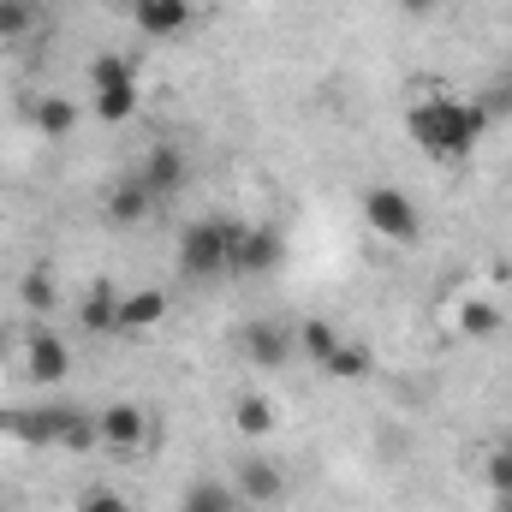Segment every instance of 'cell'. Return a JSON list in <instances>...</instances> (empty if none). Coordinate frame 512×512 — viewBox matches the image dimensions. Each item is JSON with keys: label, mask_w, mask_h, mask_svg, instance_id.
<instances>
[{"label": "cell", "mask_w": 512, "mask_h": 512, "mask_svg": "<svg viewBox=\"0 0 512 512\" xmlns=\"http://www.w3.org/2000/svg\"><path fill=\"white\" fill-rule=\"evenodd\" d=\"M489 131V114L453 90H435V96H417L405 108V137L429 155V161H471L477 143Z\"/></svg>", "instance_id": "obj_1"}, {"label": "cell", "mask_w": 512, "mask_h": 512, "mask_svg": "<svg viewBox=\"0 0 512 512\" xmlns=\"http://www.w3.org/2000/svg\"><path fill=\"white\" fill-rule=\"evenodd\" d=\"M233 245H239V227L233 221H221V215H203V221H191L185 233H179V274L185 280H221V274H233Z\"/></svg>", "instance_id": "obj_2"}, {"label": "cell", "mask_w": 512, "mask_h": 512, "mask_svg": "<svg viewBox=\"0 0 512 512\" xmlns=\"http://www.w3.org/2000/svg\"><path fill=\"white\" fill-rule=\"evenodd\" d=\"M358 215H364V227L376 239H387V245H417L423 239V215H417L411 191H399V185H370L358 197Z\"/></svg>", "instance_id": "obj_3"}, {"label": "cell", "mask_w": 512, "mask_h": 512, "mask_svg": "<svg viewBox=\"0 0 512 512\" xmlns=\"http://www.w3.org/2000/svg\"><path fill=\"white\" fill-rule=\"evenodd\" d=\"M18 364H24V382L42 387V393H54V387L72 382V352H66V340H60V334H48V328L24 334Z\"/></svg>", "instance_id": "obj_4"}, {"label": "cell", "mask_w": 512, "mask_h": 512, "mask_svg": "<svg viewBox=\"0 0 512 512\" xmlns=\"http://www.w3.org/2000/svg\"><path fill=\"white\" fill-rule=\"evenodd\" d=\"M137 179L149 185V197H155V203H173V197L185 191V179H191V161H185V149H179V143H149V149H143V161H137Z\"/></svg>", "instance_id": "obj_5"}, {"label": "cell", "mask_w": 512, "mask_h": 512, "mask_svg": "<svg viewBox=\"0 0 512 512\" xmlns=\"http://www.w3.org/2000/svg\"><path fill=\"white\" fill-rule=\"evenodd\" d=\"M143 441H149V417L131 399H114L108 411H96V447H108V453H143Z\"/></svg>", "instance_id": "obj_6"}, {"label": "cell", "mask_w": 512, "mask_h": 512, "mask_svg": "<svg viewBox=\"0 0 512 512\" xmlns=\"http://www.w3.org/2000/svg\"><path fill=\"white\" fill-rule=\"evenodd\" d=\"M191 18H197V6H191V0H131V24H137L143 36H161V42L185 36V30H191Z\"/></svg>", "instance_id": "obj_7"}, {"label": "cell", "mask_w": 512, "mask_h": 512, "mask_svg": "<svg viewBox=\"0 0 512 512\" xmlns=\"http://www.w3.org/2000/svg\"><path fill=\"white\" fill-rule=\"evenodd\" d=\"M233 489L256 501V507H274L280 495H286V471L274 465V459H262V453H245L239 459V471H233Z\"/></svg>", "instance_id": "obj_8"}, {"label": "cell", "mask_w": 512, "mask_h": 512, "mask_svg": "<svg viewBox=\"0 0 512 512\" xmlns=\"http://www.w3.org/2000/svg\"><path fill=\"white\" fill-rule=\"evenodd\" d=\"M280 233L274 227H239V245H233V274H274L280 268Z\"/></svg>", "instance_id": "obj_9"}, {"label": "cell", "mask_w": 512, "mask_h": 512, "mask_svg": "<svg viewBox=\"0 0 512 512\" xmlns=\"http://www.w3.org/2000/svg\"><path fill=\"white\" fill-rule=\"evenodd\" d=\"M161 203L149 197V185L131 173V179H120L114 191H108V203H102V215H108V227H143L149 215H155Z\"/></svg>", "instance_id": "obj_10"}, {"label": "cell", "mask_w": 512, "mask_h": 512, "mask_svg": "<svg viewBox=\"0 0 512 512\" xmlns=\"http://www.w3.org/2000/svg\"><path fill=\"white\" fill-rule=\"evenodd\" d=\"M292 352H298V334L292 328H280V322H251L245 328V358L262 364V370H280Z\"/></svg>", "instance_id": "obj_11"}, {"label": "cell", "mask_w": 512, "mask_h": 512, "mask_svg": "<svg viewBox=\"0 0 512 512\" xmlns=\"http://www.w3.org/2000/svg\"><path fill=\"white\" fill-rule=\"evenodd\" d=\"M78 322H84L90 334H120V292H114L108 280L84 286V298H78Z\"/></svg>", "instance_id": "obj_12"}, {"label": "cell", "mask_w": 512, "mask_h": 512, "mask_svg": "<svg viewBox=\"0 0 512 512\" xmlns=\"http://www.w3.org/2000/svg\"><path fill=\"white\" fill-rule=\"evenodd\" d=\"M453 322H459V334L465 340H495L501 328H507V310L495 304V298H459V310H453Z\"/></svg>", "instance_id": "obj_13"}, {"label": "cell", "mask_w": 512, "mask_h": 512, "mask_svg": "<svg viewBox=\"0 0 512 512\" xmlns=\"http://www.w3.org/2000/svg\"><path fill=\"white\" fill-rule=\"evenodd\" d=\"M161 322H167V298L155 286L120 292V334H143V328H161Z\"/></svg>", "instance_id": "obj_14"}, {"label": "cell", "mask_w": 512, "mask_h": 512, "mask_svg": "<svg viewBox=\"0 0 512 512\" xmlns=\"http://www.w3.org/2000/svg\"><path fill=\"white\" fill-rule=\"evenodd\" d=\"M137 102H143L137 78H120V84H96V102H90V114H96L102 126H126L131 114H137Z\"/></svg>", "instance_id": "obj_15"}, {"label": "cell", "mask_w": 512, "mask_h": 512, "mask_svg": "<svg viewBox=\"0 0 512 512\" xmlns=\"http://www.w3.org/2000/svg\"><path fill=\"white\" fill-rule=\"evenodd\" d=\"M233 429H239L251 447L268 441V435H274V405H268L262 393H239V399H233Z\"/></svg>", "instance_id": "obj_16"}, {"label": "cell", "mask_w": 512, "mask_h": 512, "mask_svg": "<svg viewBox=\"0 0 512 512\" xmlns=\"http://www.w3.org/2000/svg\"><path fill=\"white\" fill-rule=\"evenodd\" d=\"M179 512H245V495L233 483H191L179 495Z\"/></svg>", "instance_id": "obj_17"}, {"label": "cell", "mask_w": 512, "mask_h": 512, "mask_svg": "<svg viewBox=\"0 0 512 512\" xmlns=\"http://www.w3.org/2000/svg\"><path fill=\"white\" fill-rule=\"evenodd\" d=\"M370 370H376V352H370L364 340H340L334 358L322 364V376H334V382H364Z\"/></svg>", "instance_id": "obj_18"}, {"label": "cell", "mask_w": 512, "mask_h": 512, "mask_svg": "<svg viewBox=\"0 0 512 512\" xmlns=\"http://www.w3.org/2000/svg\"><path fill=\"white\" fill-rule=\"evenodd\" d=\"M292 334H298V352H304V358H310L316 370H322V364L334 358V346L346 340V334H340L334 322H322V316H310V322H304V328H292Z\"/></svg>", "instance_id": "obj_19"}, {"label": "cell", "mask_w": 512, "mask_h": 512, "mask_svg": "<svg viewBox=\"0 0 512 512\" xmlns=\"http://www.w3.org/2000/svg\"><path fill=\"white\" fill-rule=\"evenodd\" d=\"M30 120H36V131H42V137H72V126H78V108H72L66 96H42Z\"/></svg>", "instance_id": "obj_20"}, {"label": "cell", "mask_w": 512, "mask_h": 512, "mask_svg": "<svg viewBox=\"0 0 512 512\" xmlns=\"http://www.w3.org/2000/svg\"><path fill=\"white\" fill-rule=\"evenodd\" d=\"M483 483H489V495H512V441L489 447V459H483Z\"/></svg>", "instance_id": "obj_21"}, {"label": "cell", "mask_w": 512, "mask_h": 512, "mask_svg": "<svg viewBox=\"0 0 512 512\" xmlns=\"http://www.w3.org/2000/svg\"><path fill=\"white\" fill-rule=\"evenodd\" d=\"M36 24V0H0V42H18Z\"/></svg>", "instance_id": "obj_22"}, {"label": "cell", "mask_w": 512, "mask_h": 512, "mask_svg": "<svg viewBox=\"0 0 512 512\" xmlns=\"http://www.w3.org/2000/svg\"><path fill=\"white\" fill-rule=\"evenodd\" d=\"M18 298H24L30 310H54V304H60V292H54V280H48V268H36V274H24V280H18Z\"/></svg>", "instance_id": "obj_23"}, {"label": "cell", "mask_w": 512, "mask_h": 512, "mask_svg": "<svg viewBox=\"0 0 512 512\" xmlns=\"http://www.w3.org/2000/svg\"><path fill=\"white\" fill-rule=\"evenodd\" d=\"M120 78H137V66L126 54H96L90 60V84H120Z\"/></svg>", "instance_id": "obj_24"}, {"label": "cell", "mask_w": 512, "mask_h": 512, "mask_svg": "<svg viewBox=\"0 0 512 512\" xmlns=\"http://www.w3.org/2000/svg\"><path fill=\"white\" fill-rule=\"evenodd\" d=\"M78 512H131V501L96 483V489H84V495H78Z\"/></svg>", "instance_id": "obj_25"}, {"label": "cell", "mask_w": 512, "mask_h": 512, "mask_svg": "<svg viewBox=\"0 0 512 512\" xmlns=\"http://www.w3.org/2000/svg\"><path fill=\"white\" fill-rule=\"evenodd\" d=\"M435 0H399V12H429Z\"/></svg>", "instance_id": "obj_26"}, {"label": "cell", "mask_w": 512, "mask_h": 512, "mask_svg": "<svg viewBox=\"0 0 512 512\" xmlns=\"http://www.w3.org/2000/svg\"><path fill=\"white\" fill-rule=\"evenodd\" d=\"M489 512H512V495H489Z\"/></svg>", "instance_id": "obj_27"}]
</instances>
